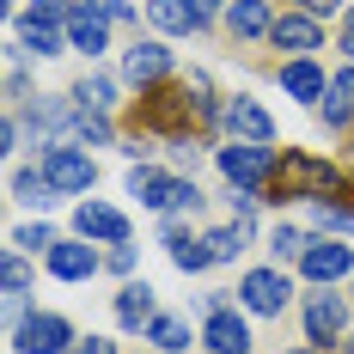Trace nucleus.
<instances>
[{
  "label": "nucleus",
  "mask_w": 354,
  "mask_h": 354,
  "mask_svg": "<svg viewBox=\"0 0 354 354\" xmlns=\"http://www.w3.org/2000/svg\"><path fill=\"white\" fill-rule=\"evenodd\" d=\"M135 263H141V245H135V239H129V245H104V269L110 275L135 281Z\"/></svg>",
  "instance_id": "35"
},
{
  "label": "nucleus",
  "mask_w": 354,
  "mask_h": 354,
  "mask_svg": "<svg viewBox=\"0 0 354 354\" xmlns=\"http://www.w3.org/2000/svg\"><path fill=\"white\" fill-rule=\"evenodd\" d=\"M37 165H43V177H49L62 196H86V189H98V159H92V147H43Z\"/></svg>",
  "instance_id": "12"
},
{
  "label": "nucleus",
  "mask_w": 354,
  "mask_h": 354,
  "mask_svg": "<svg viewBox=\"0 0 354 354\" xmlns=\"http://www.w3.org/2000/svg\"><path fill=\"white\" fill-rule=\"evenodd\" d=\"M257 348V330H250V312L245 306H226L202 318V354H250Z\"/></svg>",
  "instance_id": "19"
},
{
  "label": "nucleus",
  "mask_w": 354,
  "mask_h": 354,
  "mask_svg": "<svg viewBox=\"0 0 354 354\" xmlns=\"http://www.w3.org/2000/svg\"><path fill=\"white\" fill-rule=\"evenodd\" d=\"M98 269H104V250L92 245V239H80V232L55 239V250L43 257V275H49V281H62V287H80V281H92Z\"/></svg>",
  "instance_id": "14"
},
{
  "label": "nucleus",
  "mask_w": 354,
  "mask_h": 354,
  "mask_svg": "<svg viewBox=\"0 0 354 354\" xmlns=\"http://www.w3.org/2000/svg\"><path fill=\"white\" fill-rule=\"evenodd\" d=\"M202 239H208V250H214V263H220V269H226V263H239L245 245H250V232L239 226V220H220V226H208Z\"/></svg>",
  "instance_id": "32"
},
{
  "label": "nucleus",
  "mask_w": 354,
  "mask_h": 354,
  "mask_svg": "<svg viewBox=\"0 0 354 354\" xmlns=\"http://www.w3.org/2000/svg\"><path fill=\"white\" fill-rule=\"evenodd\" d=\"M293 275H299L306 287H348L354 281V245L330 239V232H312V245H306V257L293 263Z\"/></svg>",
  "instance_id": "9"
},
{
  "label": "nucleus",
  "mask_w": 354,
  "mask_h": 354,
  "mask_svg": "<svg viewBox=\"0 0 354 354\" xmlns=\"http://www.w3.org/2000/svg\"><path fill=\"white\" fill-rule=\"evenodd\" d=\"M73 92V104H86V110H122V73H110V68H98V62H86V73L68 86Z\"/></svg>",
  "instance_id": "24"
},
{
  "label": "nucleus",
  "mask_w": 354,
  "mask_h": 354,
  "mask_svg": "<svg viewBox=\"0 0 354 354\" xmlns=\"http://www.w3.org/2000/svg\"><path fill=\"white\" fill-rule=\"evenodd\" d=\"M269 49H275V62H287V55H318L324 49V19L318 12H299V6H281L275 12V31H269Z\"/></svg>",
  "instance_id": "17"
},
{
  "label": "nucleus",
  "mask_w": 354,
  "mask_h": 354,
  "mask_svg": "<svg viewBox=\"0 0 354 354\" xmlns=\"http://www.w3.org/2000/svg\"><path fill=\"white\" fill-rule=\"evenodd\" d=\"M6 342H12V354H68L73 342H80V330H73L68 312H37L19 324V330H6Z\"/></svg>",
  "instance_id": "10"
},
{
  "label": "nucleus",
  "mask_w": 354,
  "mask_h": 354,
  "mask_svg": "<svg viewBox=\"0 0 354 354\" xmlns=\"http://www.w3.org/2000/svg\"><path fill=\"white\" fill-rule=\"evenodd\" d=\"M336 354H354V336H348V342H342V348H336Z\"/></svg>",
  "instance_id": "43"
},
{
  "label": "nucleus",
  "mask_w": 354,
  "mask_h": 354,
  "mask_svg": "<svg viewBox=\"0 0 354 354\" xmlns=\"http://www.w3.org/2000/svg\"><path fill=\"white\" fill-rule=\"evenodd\" d=\"M159 245L171 250V269H177V275H208V269H220L214 250H208V239L189 232L183 214H159Z\"/></svg>",
  "instance_id": "16"
},
{
  "label": "nucleus",
  "mask_w": 354,
  "mask_h": 354,
  "mask_svg": "<svg viewBox=\"0 0 354 354\" xmlns=\"http://www.w3.org/2000/svg\"><path fill=\"white\" fill-rule=\"evenodd\" d=\"M6 196H12L19 208H37V214H49L55 202H62V189L43 177V165H12V177H6Z\"/></svg>",
  "instance_id": "25"
},
{
  "label": "nucleus",
  "mask_w": 354,
  "mask_h": 354,
  "mask_svg": "<svg viewBox=\"0 0 354 354\" xmlns=\"http://www.w3.org/2000/svg\"><path fill=\"white\" fill-rule=\"evenodd\" d=\"M73 147H122V122L110 110H86L80 104V122H73Z\"/></svg>",
  "instance_id": "29"
},
{
  "label": "nucleus",
  "mask_w": 354,
  "mask_h": 354,
  "mask_svg": "<svg viewBox=\"0 0 354 354\" xmlns=\"http://www.w3.org/2000/svg\"><path fill=\"white\" fill-rule=\"evenodd\" d=\"M281 6H299V12H318L324 25H330V19H342V12H348L354 0H281Z\"/></svg>",
  "instance_id": "38"
},
{
  "label": "nucleus",
  "mask_w": 354,
  "mask_h": 354,
  "mask_svg": "<svg viewBox=\"0 0 354 354\" xmlns=\"http://www.w3.org/2000/svg\"><path fill=\"white\" fill-rule=\"evenodd\" d=\"M226 220H239L250 239H257V226H263V196H257V189H226Z\"/></svg>",
  "instance_id": "34"
},
{
  "label": "nucleus",
  "mask_w": 354,
  "mask_h": 354,
  "mask_svg": "<svg viewBox=\"0 0 354 354\" xmlns=\"http://www.w3.org/2000/svg\"><path fill=\"white\" fill-rule=\"evenodd\" d=\"M68 354H116V342H110V336H80Z\"/></svg>",
  "instance_id": "40"
},
{
  "label": "nucleus",
  "mask_w": 354,
  "mask_h": 354,
  "mask_svg": "<svg viewBox=\"0 0 354 354\" xmlns=\"http://www.w3.org/2000/svg\"><path fill=\"white\" fill-rule=\"evenodd\" d=\"M122 189H129L147 214H183V220H196V214L208 208L202 183H196V177H183V171H171L165 159H141V165H129Z\"/></svg>",
  "instance_id": "3"
},
{
  "label": "nucleus",
  "mask_w": 354,
  "mask_h": 354,
  "mask_svg": "<svg viewBox=\"0 0 354 354\" xmlns=\"http://www.w3.org/2000/svg\"><path fill=\"white\" fill-rule=\"evenodd\" d=\"M306 245H312V226H299V220H275V226H269V263L293 269V263L306 257Z\"/></svg>",
  "instance_id": "28"
},
{
  "label": "nucleus",
  "mask_w": 354,
  "mask_h": 354,
  "mask_svg": "<svg viewBox=\"0 0 354 354\" xmlns=\"http://www.w3.org/2000/svg\"><path fill=\"white\" fill-rule=\"evenodd\" d=\"M116 73H122V86L129 92H147V86H165V80H177V49H171V37H159V31H135V43L122 49V62H116Z\"/></svg>",
  "instance_id": "6"
},
{
  "label": "nucleus",
  "mask_w": 354,
  "mask_h": 354,
  "mask_svg": "<svg viewBox=\"0 0 354 354\" xmlns=\"http://www.w3.org/2000/svg\"><path fill=\"white\" fill-rule=\"evenodd\" d=\"M312 232H330V239H354V202H312L306 208Z\"/></svg>",
  "instance_id": "31"
},
{
  "label": "nucleus",
  "mask_w": 354,
  "mask_h": 354,
  "mask_svg": "<svg viewBox=\"0 0 354 354\" xmlns=\"http://www.w3.org/2000/svg\"><path fill=\"white\" fill-rule=\"evenodd\" d=\"M55 239H62V232H55L49 220H12V226H6V245L25 250V257H49Z\"/></svg>",
  "instance_id": "30"
},
{
  "label": "nucleus",
  "mask_w": 354,
  "mask_h": 354,
  "mask_svg": "<svg viewBox=\"0 0 354 354\" xmlns=\"http://www.w3.org/2000/svg\"><path fill=\"white\" fill-rule=\"evenodd\" d=\"M73 232L92 239V245H129V239H135V220L116 208V202L80 196V202H73Z\"/></svg>",
  "instance_id": "15"
},
{
  "label": "nucleus",
  "mask_w": 354,
  "mask_h": 354,
  "mask_svg": "<svg viewBox=\"0 0 354 354\" xmlns=\"http://www.w3.org/2000/svg\"><path fill=\"white\" fill-rule=\"evenodd\" d=\"M0 281H6V299H31V257L6 245V257H0Z\"/></svg>",
  "instance_id": "33"
},
{
  "label": "nucleus",
  "mask_w": 354,
  "mask_h": 354,
  "mask_svg": "<svg viewBox=\"0 0 354 354\" xmlns=\"http://www.w3.org/2000/svg\"><path fill=\"white\" fill-rule=\"evenodd\" d=\"M129 135H147V141H171V135H189V129H202V104H196V92L183 86V73L177 80H165V86H147V92H135V104H129ZM208 135V129H202ZM214 141V135H208Z\"/></svg>",
  "instance_id": "2"
},
{
  "label": "nucleus",
  "mask_w": 354,
  "mask_h": 354,
  "mask_svg": "<svg viewBox=\"0 0 354 354\" xmlns=\"http://www.w3.org/2000/svg\"><path fill=\"white\" fill-rule=\"evenodd\" d=\"M281 354H324V348H312V342H299V348H281Z\"/></svg>",
  "instance_id": "42"
},
{
  "label": "nucleus",
  "mask_w": 354,
  "mask_h": 354,
  "mask_svg": "<svg viewBox=\"0 0 354 354\" xmlns=\"http://www.w3.org/2000/svg\"><path fill=\"white\" fill-rule=\"evenodd\" d=\"M19 116H25V135H31L37 153H43V147H73V122H80L73 92H37Z\"/></svg>",
  "instance_id": "8"
},
{
  "label": "nucleus",
  "mask_w": 354,
  "mask_h": 354,
  "mask_svg": "<svg viewBox=\"0 0 354 354\" xmlns=\"http://www.w3.org/2000/svg\"><path fill=\"white\" fill-rule=\"evenodd\" d=\"M348 324H354V293H336V287H306L299 293V330H306L312 348L336 354L354 336Z\"/></svg>",
  "instance_id": "4"
},
{
  "label": "nucleus",
  "mask_w": 354,
  "mask_h": 354,
  "mask_svg": "<svg viewBox=\"0 0 354 354\" xmlns=\"http://www.w3.org/2000/svg\"><path fill=\"white\" fill-rule=\"evenodd\" d=\"M336 49H342V62H354V6L336 19Z\"/></svg>",
  "instance_id": "39"
},
{
  "label": "nucleus",
  "mask_w": 354,
  "mask_h": 354,
  "mask_svg": "<svg viewBox=\"0 0 354 354\" xmlns=\"http://www.w3.org/2000/svg\"><path fill=\"white\" fill-rule=\"evenodd\" d=\"M275 86H281L293 104L318 110V98L330 92V68H324L318 55H287V62H275Z\"/></svg>",
  "instance_id": "20"
},
{
  "label": "nucleus",
  "mask_w": 354,
  "mask_h": 354,
  "mask_svg": "<svg viewBox=\"0 0 354 354\" xmlns=\"http://www.w3.org/2000/svg\"><path fill=\"white\" fill-rule=\"evenodd\" d=\"M275 116L263 98H250V92H226V104H220V141H263L275 147Z\"/></svg>",
  "instance_id": "11"
},
{
  "label": "nucleus",
  "mask_w": 354,
  "mask_h": 354,
  "mask_svg": "<svg viewBox=\"0 0 354 354\" xmlns=\"http://www.w3.org/2000/svg\"><path fill=\"white\" fill-rule=\"evenodd\" d=\"M318 122L330 135H342V141L354 135V62H342V68L330 73V92L318 98Z\"/></svg>",
  "instance_id": "22"
},
{
  "label": "nucleus",
  "mask_w": 354,
  "mask_h": 354,
  "mask_svg": "<svg viewBox=\"0 0 354 354\" xmlns=\"http://www.w3.org/2000/svg\"><path fill=\"white\" fill-rule=\"evenodd\" d=\"M141 342H153V354H189L196 342H202V330H189L183 312H159V318L141 330Z\"/></svg>",
  "instance_id": "26"
},
{
  "label": "nucleus",
  "mask_w": 354,
  "mask_h": 354,
  "mask_svg": "<svg viewBox=\"0 0 354 354\" xmlns=\"http://www.w3.org/2000/svg\"><path fill=\"white\" fill-rule=\"evenodd\" d=\"M263 202L269 208H287V202H299V208H312V202H354V171L336 165L330 153L287 147L275 177H269V189H263Z\"/></svg>",
  "instance_id": "1"
},
{
  "label": "nucleus",
  "mask_w": 354,
  "mask_h": 354,
  "mask_svg": "<svg viewBox=\"0 0 354 354\" xmlns=\"http://www.w3.org/2000/svg\"><path fill=\"white\" fill-rule=\"evenodd\" d=\"M293 293H299V275L281 269V263H257V269L239 275V306H245L250 318H287Z\"/></svg>",
  "instance_id": "7"
},
{
  "label": "nucleus",
  "mask_w": 354,
  "mask_h": 354,
  "mask_svg": "<svg viewBox=\"0 0 354 354\" xmlns=\"http://www.w3.org/2000/svg\"><path fill=\"white\" fill-rule=\"evenodd\" d=\"M73 6H80V0H31L25 12H31V19H43V25H68Z\"/></svg>",
  "instance_id": "37"
},
{
  "label": "nucleus",
  "mask_w": 354,
  "mask_h": 354,
  "mask_svg": "<svg viewBox=\"0 0 354 354\" xmlns=\"http://www.w3.org/2000/svg\"><path fill=\"white\" fill-rule=\"evenodd\" d=\"M110 318H116V330H147V324L159 318V293L135 275V281H122L116 293H110Z\"/></svg>",
  "instance_id": "23"
},
{
  "label": "nucleus",
  "mask_w": 354,
  "mask_h": 354,
  "mask_svg": "<svg viewBox=\"0 0 354 354\" xmlns=\"http://www.w3.org/2000/svg\"><path fill=\"white\" fill-rule=\"evenodd\" d=\"M348 293H354V281H348Z\"/></svg>",
  "instance_id": "44"
},
{
  "label": "nucleus",
  "mask_w": 354,
  "mask_h": 354,
  "mask_svg": "<svg viewBox=\"0 0 354 354\" xmlns=\"http://www.w3.org/2000/svg\"><path fill=\"white\" fill-rule=\"evenodd\" d=\"M275 12H281V0H226V12H220V31L232 37L239 49H269Z\"/></svg>",
  "instance_id": "13"
},
{
  "label": "nucleus",
  "mask_w": 354,
  "mask_h": 354,
  "mask_svg": "<svg viewBox=\"0 0 354 354\" xmlns=\"http://www.w3.org/2000/svg\"><path fill=\"white\" fill-rule=\"evenodd\" d=\"M110 31H116V19H110L98 0H80L68 19V49L73 55H86V62H104L110 55Z\"/></svg>",
  "instance_id": "18"
},
{
  "label": "nucleus",
  "mask_w": 354,
  "mask_h": 354,
  "mask_svg": "<svg viewBox=\"0 0 354 354\" xmlns=\"http://www.w3.org/2000/svg\"><path fill=\"white\" fill-rule=\"evenodd\" d=\"M281 165V147L263 141H214V171L226 177V189H269V177Z\"/></svg>",
  "instance_id": "5"
},
{
  "label": "nucleus",
  "mask_w": 354,
  "mask_h": 354,
  "mask_svg": "<svg viewBox=\"0 0 354 354\" xmlns=\"http://www.w3.org/2000/svg\"><path fill=\"white\" fill-rule=\"evenodd\" d=\"M147 25L159 37H208V31H220V19H208L196 0H147Z\"/></svg>",
  "instance_id": "21"
},
{
  "label": "nucleus",
  "mask_w": 354,
  "mask_h": 354,
  "mask_svg": "<svg viewBox=\"0 0 354 354\" xmlns=\"http://www.w3.org/2000/svg\"><path fill=\"white\" fill-rule=\"evenodd\" d=\"M202 159H214V141L202 135V129H189V135H171V141H165V165H171V171L196 177V171H202Z\"/></svg>",
  "instance_id": "27"
},
{
  "label": "nucleus",
  "mask_w": 354,
  "mask_h": 354,
  "mask_svg": "<svg viewBox=\"0 0 354 354\" xmlns=\"http://www.w3.org/2000/svg\"><path fill=\"white\" fill-rule=\"evenodd\" d=\"M196 6H202L208 19H220V12H226V0H196Z\"/></svg>",
  "instance_id": "41"
},
{
  "label": "nucleus",
  "mask_w": 354,
  "mask_h": 354,
  "mask_svg": "<svg viewBox=\"0 0 354 354\" xmlns=\"http://www.w3.org/2000/svg\"><path fill=\"white\" fill-rule=\"evenodd\" d=\"M0 153H6V159L25 153V116H19V110H6V122H0Z\"/></svg>",
  "instance_id": "36"
}]
</instances>
